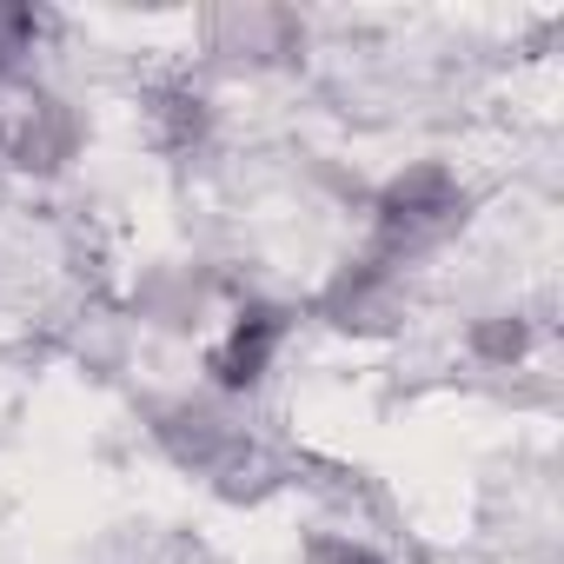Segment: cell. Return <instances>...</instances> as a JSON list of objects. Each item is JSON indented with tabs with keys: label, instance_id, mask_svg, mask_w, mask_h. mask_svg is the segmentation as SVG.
<instances>
[{
	"label": "cell",
	"instance_id": "obj_3",
	"mask_svg": "<svg viewBox=\"0 0 564 564\" xmlns=\"http://www.w3.org/2000/svg\"><path fill=\"white\" fill-rule=\"evenodd\" d=\"M8 147H14L21 166H61L74 153V113L54 107V100H28L14 133H8Z\"/></svg>",
	"mask_w": 564,
	"mask_h": 564
},
{
	"label": "cell",
	"instance_id": "obj_5",
	"mask_svg": "<svg viewBox=\"0 0 564 564\" xmlns=\"http://www.w3.org/2000/svg\"><path fill=\"white\" fill-rule=\"evenodd\" d=\"M306 564H386L372 544H359V538H346V531H313L306 538Z\"/></svg>",
	"mask_w": 564,
	"mask_h": 564
},
{
	"label": "cell",
	"instance_id": "obj_4",
	"mask_svg": "<svg viewBox=\"0 0 564 564\" xmlns=\"http://www.w3.org/2000/svg\"><path fill=\"white\" fill-rule=\"evenodd\" d=\"M471 352H478L485 366H518V359L531 352V326H524L518 313H491V319L471 326Z\"/></svg>",
	"mask_w": 564,
	"mask_h": 564
},
{
	"label": "cell",
	"instance_id": "obj_1",
	"mask_svg": "<svg viewBox=\"0 0 564 564\" xmlns=\"http://www.w3.org/2000/svg\"><path fill=\"white\" fill-rule=\"evenodd\" d=\"M458 219H465V193H458L452 166L419 160V166H405V173L379 193V259L399 265L405 252L438 246Z\"/></svg>",
	"mask_w": 564,
	"mask_h": 564
},
{
	"label": "cell",
	"instance_id": "obj_2",
	"mask_svg": "<svg viewBox=\"0 0 564 564\" xmlns=\"http://www.w3.org/2000/svg\"><path fill=\"white\" fill-rule=\"evenodd\" d=\"M279 346H286V313L279 306H239V319L226 326V339L213 346V386L219 392H246L265 379V366L279 359Z\"/></svg>",
	"mask_w": 564,
	"mask_h": 564
}]
</instances>
